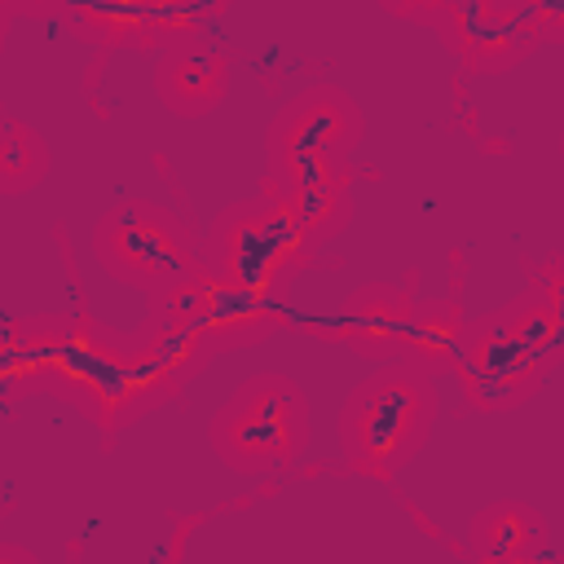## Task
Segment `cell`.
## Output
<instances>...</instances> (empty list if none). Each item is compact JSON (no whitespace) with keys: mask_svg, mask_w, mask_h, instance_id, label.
<instances>
[{"mask_svg":"<svg viewBox=\"0 0 564 564\" xmlns=\"http://www.w3.org/2000/svg\"><path fill=\"white\" fill-rule=\"evenodd\" d=\"M432 379L419 366H388L379 375H370L344 405V454L352 467L361 471H397L423 441L432 427Z\"/></svg>","mask_w":564,"mask_h":564,"instance_id":"6da1fadb","label":"cell"},{"mask_svg":"<svg viewBox=\"0 0 564 564\" xmlns=\"http://www.w3.org/2000/svg\"><path fill=\"white\" fill-rule=\"evenodd\" d=\"M212 445L238 471H273L286 467L304 445V401L278 379L260 375L234 392L212 427Z\"/></svg>","mask_w":564,"mask_h":564,"instance_id":"7a4b0ae2","label":"cell"},{"mask_svg":"<svg viewBox=\"0 0 564 564\" xmlns=\"http://www.w3.org/2000/svg\"><path fill=\"white\" fill-rule=\"evenodd\" d=\"M97 256L123 282H163L189 260V238L154 203H123L97 225Z\"/></svg>","mask_w":564,"mask_h":564,"instance_id":"3957f363","label":"cell"},{"mask_svg":"<svg viewBox=\"0 0 564 564\" xmlns=\"http://www.w3.org/2000/svg\"><path fill=\"white\" fill-rule=\"evenodd\" d=\"M352 137H357V110L330 88H313V93L295 97L273 123V150L282 159L339 154Z\"/></svg>","mask_w":564,"mask_h":564,"instance_id":"277c9868","label":"cell"},{"mask_svg":"<svg viewBox=\"0 0 564 564\" xmlns=\"http://www.w3.org/2000/svg\"><path fill=\"white\" fill-rule=\"evenodd\" d=\"M286 212V207H282ZM282 212H247L238 207V216L225 229V260H229V282L234 286H260L269 278V269L282 256V238L295 234V220Z\"/></svg>","mask_w":564,"mask_h":564,"instance_id":"5b68a950","label":"cell"},{"mask_svg":"<svg viewBox=\"0 0 564 564\" xmlns=\"http://www.w3.org/2000/svg\"><path fill=\"white\" fill-rule=\"evenodd\" d=\"M159 93L172 110L198 115L225 93V62L207 48H185L159 66Z\"/></svg>","mask_w":564,"mask_h":564,"instance_id":"8992f818","label":"cell"},{"mask_svg":"<svg viewBox=\"0 0 564 564\" xmlns=\"http://www.w3.org/2000/svg\"><path fill=\"white\" fill-rule=\"evenodd\" d=\"M542 524L533 511L516 507V502H502V507H489L476 524H471V542H476V555L480 560H520L533 551Z\"/></svg>","mask_w":564,"mask_h":564,"instance_id":"52a82bcc","label":"cell"},{"mask_svg":"<svg viewBox=\"0 0 564 564\" xmlns=\"http://www.w3.org/2000/svg\"><path fill=\"white\" fill-rule=\"evenodd\" d=\"M48 167V150L44 141L22 128V123H0V189L18 194L26 185H35Z\"/></svg>","mask_w":564,"mask_h":564,"instance_id":"ba28073f","label":"cell"}]
</instances>
